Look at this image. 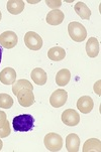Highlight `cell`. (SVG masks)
Wrapping results in <instances>:
<instances>
[{
  "label": "cell",
  "mask_w": 101,
  "mask_h": 152,
  "mask_svg": "<svg viewBox=\"0 0 101 152\" xmlns=\"http://www.w3.org/2000/svg\"><path fill=\"white\" fill-rule=\"evenodd\" d=\"M7 122V116L6 113L3 112V111H0V128L3 127L5 123Z\"/></svg>",
  "instance_id": "24"
},
{
  "label": "cell",
  "mask_w": 101,
  "mask_h": 152,
  "mask_svg": "<svg viewBox=\"0 0 101 152\" xmlns=\"http://www.w3.org/2000/svg\"><path fill=\"white\" fill-rule=\"evenodd\" d=\"M64 12L61 11L60 9H55L46 14V23H49L50 25H59L64 21Z\"/></svg>",
  "instance_id": "11"
},
{
  "label": "cell",
  "mask_w": 101,
  "mask_h": 152,
  "mask_svg": "<svg viewBox=\"0 0 101 152\" xmlns=\"http://www.w3.org/2000/svg\"><path fill=\"white\" fill-rule=\"evenodd\" d=\"M16 81V72L12 68H5L0 72V82L3 85H13Z\"/></svg>",
  "instance_id": "9"
},
{
  "label": "cell",
  "mask_w": 101,
  "mask_h": 152,
  "mask_svg": "<svg viewBox=\"0 0 101 152\" xmlns=\"http://www.w3.org/2000/svg\"><path fill=\"white\" fill-rule=\"evenodd\" d=\"M30 78L32 79V81L38 86H43L46 85V81H48V76L46 73L41 68H35L33 69L30 73Z\"/></svg>",
  "instance_id": "13"
},
{
  "label": "cell",
  "mask_w": 101,
  "mask_h": 152,
  "mask_svg": "<svg viewBox=\"0 0 101 152\" xmlns=\"http://www.w3.org/2000/svg\"><path fill=\"white\" fill-rule=\"evenodd\" d=\"M94 107V102L89 96H82L77 101V109L83 114H89Z\"/></svg>",
  "instance_id": "10"
},
{
  "label": "cell",
  "mask_w": 101,
  "mask_h": 152,
  "mask_svg": "<svg viewBox=\"0 0 101 152\" xmlns=\"http://www.w3.org/2000/svg\"><path fill=\"white\" fill-rule=\"evenodd\" d=\"M24 5V1H22V0H9L6 4V8L9 13L17 15L23 11Z\"/></svg>",
  "instance_id": "15"
},
{
  "label": "cell",
  "mask_w": 101,
  "mask_h": 152,
  "mask_svg": "<svg viewBox=\"0 0 101 152\" xmlns=\"http://www.w3.org/2000/svg\"><path fill=\"white\" fill-rule=\"evenodd\" d=\"M68 100V93L63 89L56 90L50 97V104L54 108H60L66 104Z\"/></svg>",
  "instance_id": "7"
},
{
  "label": "cell",
  "mask_w": 101,
  "mask_h": 152,
  "mask_svg": "<svg viewBox=\"0 0 101 152\" xmlns=\"http://www.w3.org/2000/svg\"><path fill=\"white\" fill-rule=\"evenodd\" d=\"M100 50V45L97 38L90 37L86 43V53L89 58H96L99 55Z\"/></svg>",
  "instance_id": "12"
},
{
  "label": "cell",
  "mask_w": 101,
  "mask_h": 152,
  "mask_svg": "<svg viewBox=\"0 0 101 152\" xmlns=\"http://www.w3.org/2000/svg\"><path fill=\"white\" fill-rule=\"evenodd\" d=\"M17 100L20 106L22 107H30L35 103V95L33 90L30 89H22L16 95Z\"/></svg>",
  "instance_id": "8"
},
{
  "label": "cell",
  "mask_w": 101,
  "mask_h": 152,
  "mask_svg": "<svg viewBox=\"0 0 101 152\" xmlns=\"http://www.w3.org/2000/svg\"><path fill=\"white\" fill-rule=\"evenodd\" d=\"M70 80H71V73L68 69H62L56 75V83L60 87H65L68 85Z\"/></svg>",
  "instance_id": "19"
},
{
  "label": "cell",
  "mask_w": 101,
  "mask_h": 152,
  "mask_svg": "<svg viewBox=\"0 0 101 152\" xmlns=\"http://www.w3.org/2000/svg\"><path fill=\"white\" fill-rule=\"evenodd\" d=\"M10 132H11V130H10V125H9L8 120H7V122L5 123L3 127L0 128V138H5V137H7V136H9Z\"/></svg>",
  "instance_id": "22"
},
{
  "label": "cell",
  "mask_w": 101,
  "mask_h": 152,
  "mask_svg": "<svg viewBox=\"0 0 101 152\" xmlns=\"http://www.w3.org/2000/svg\"><path fill=\"white\" fill-rule=\"evenodd\" d=\"M62 122L65 125L74 127L77 126L80 122V115L76 110L74 109H67L62 113Z\"/></svg>",
  "instance_id": "6"
},
{
  "label": "cell",
  "mask_w": 101,
  "mask_h": 152,
  "mask_svg": "<svg viewBox=\"0 0 101 152\" xmlns=\"http://www.w3.org/2000/svg\"><path fill=\"white\" fill-rule=\"evenodd\" d=\"M46 4L48 5L49 7H51V8H53L54 10L59 8V7L62 5V1L60 0H54V1H52V0H46Z\"/></svg>",
  "instance_id": "23"
},
{
  "label": "cell",
  "mask_w": 101,
  "mask_h": 152,
  "mask_svg": "<svg viewBox=\"0 0 101 152\" xmlns=\"http://www.w3.org/2000/svg\"><path fill=\"white\" fill-rule=\"evenodd\" d=\"M48 56L51 61H63L66 56V51L61 46H54L49 50L48 51Z\"/></svg>",
  "instance_id": "16"
},
{
  "label": "cell",
  "mask_w": 101,
  "mask_h": 152,
  "mask_svg": "<svg viewBox=\"0 0 101 152\" xmlns=\"http://www.w3.org/2000/svg\"><path fill=\"white\" fill-rule=\"evenodd\" d=\"M17 42H18V37L14 31L8 30V31H4L0 34V45L2 48L10 50V48L16 46Z\"/></svg>",
  "instance_id": "5"
},
{
  "label": "cell",
  "mask_w": 101,
  "mask_h": 152,
  "mask_svg": "<svg viewBox=\"0 0 101 152\" xmlns=\"http://www.w3.org/2000/svg\"><path fill=\"white\" fill-rule=\"evenodd\" d=\"M100 83H101L100 81H97L96 83H95V86H94V91L98 96H100Z\"/></svg>",
  "instance_id": "25"
},
{
  "label": "cell",
  "mask_w": 101,
  "mask_h": 152,
  "mask_svg": "<svg viewBox=\"0 0 101 152\" xmlns=\"http://www.w3.org/2000/svg\"><path fill=\"white\" fill-rule=\"evenodd\" d=\"M2 18V13H1V11H0V20H1Z\"/></svg>",
  "instance_id": "28"
},
{
  "label": "cell",
  "mask_w": 101,
  "mask_h": 152,
  "mask_svg": "<svg viewBox=\"0 0 101 152\" xmlns=\"http://www.w3.org/2000/svg\"><path fill=\"white\" fill-rule=\"evenodd\" d=\"M22 89L33 90V87H32V85L29 81H27V80H23V79L18 80V81H16L13 85H12V93H13L15 96H16V95L18 94V92Z\"/></svg>",
  "instance_id": "20"
},
{
  "label": "cell",
  "mask_w": 101,
  "mask_h": 152,
  "mask_svg": "<svg viewBox=\"0 0 101 152\" xmlns=\"http://www.w3.org/2000/svg\"><path fill=\"white\" fill-rule=\"evenodd\" d=\"M1 60H2V48L0 45V64H1Z\"/></svg>",
  "instance_id": "26"
},
{
  "label": "cell",
  "mask_w": 101,
  "mask_h": 152,
  "mask_svg": "<svg viewBox=\"0 0 101 152\" xmlns=\"http://www.w3.org/2000/svg\"><path fill=\"white\" fill-rule=\"evenodd\" d=\"M24 43L29 50H38L43 48V38L37 32L28 31L24 35Z\"/></svg>",
  "instance_id": "4"
},
{
  "label": "cell",
  "mask_w": 101,
  "mask_h": 152,
  "mask_svg": "<svg viewBox=\"0 0 101 152\" xmlns=\"http://www.w3.org/2000/svg\"><path fill=\"white\" fill-rule=\"evenodd\" d=\"M13 106V99L8 94L1 93L0 94V108L2 109H10Z\"/></svg>",
  "instance_id": "21"
},
{
  "label": "cell",
  "mask_w": 101,
  "mask_h": 152,
  "mask_svg": "<svg viewBox=\"0 0 101 152\" xmlns=\"http://www.w3.org/2000/svg\"><path fill=\"white\" fill-rule=\"evenodd\" d=\"M68 33L70 37L76 42H82L87 37V30L85 26L81 23L73 21L70 22L68 25Z\"/></svg>",
  "instance_id": "2"
},
{
  "label": "cell",
  "mask_w": 101,
  "mask_h": 152,
  "mask_svg": "<svg viewBox=\"0 0 101 152\" xmlns=\"http://www.w3.org/2000/svg\"><path fill=\"white\" fill-rule=\"evenodd\" d=\"M83 152H100L101 151V142L97 138H90L85 141L83 145Z\"/></svg>",
  "instance_id": "17"
},
{
  "label": "cell",
  "mask_w": 101,
  "mask_h": 152,
  "mask_svg": "<svg viewBox=\"0 0 101 152\" xmlns=\"http://www.w3.org/2000/svg\"><path fill=\"white\" fill-rule=\"evenodd\" d=\"M2 147H3V143H2V141H1V138H0V151H1Z\"/></svg>",
  "instance_id": "27"
},
{
  "label": "cell",
  "mask_w": 101,
  "mask_h": 152,
  "mask_svg": "<svg viewBox=\"0 0 101 152\" xmlns=\"http://www.w3.org/2000/svg\"><path fill=\"white\" fill-rule=\"evenodd\" d=\"M74 9H75V12L84 20H88L90 18V16H91V10H90L89 7L82 1L77 2L74 6Z\"/></svg>",
  "instance_id": "18"
},
{
  "label": "cell",
  "mask_w": 101,
  "mask_h": 152,
  "mask_svg": "<svg viewBox=\"0 0 101 152\" xmlns=\"http://www.w3.org/2000/svg\"><path fill=\"white\" fill-rule=\"evenodd\" d=\"M35 118L30 114H22L13 118L12 125L17 132H28L35 127Z\"/></svg>",
  "instance_id": "1"
},
{
  "label": "cell",
  "mask_w": 101,
  "mask_h": 152,
  "mask_svg": "<svg viewBox=\"0 0 101 152\" xmlns=\"http://www.w3.org/2000/svg\"><path fill=\"white\" fill-rule=\"evenodd\" d=\"M43 143H45L46 148L49 151L57 152V151H60L62 147H63V138L59 134L52 132L46 134L45 136Z\"/></svg>",
  "instance_id": "3"
},
{
  "label": "cell",
  "mask_w": 101,
  "mask_h": 152,
  "mask_svg": "<svg viewBox=\"0 0 101 152\" xmlns=\"http://www.w3.org/2000/svg\"><path fill=\"white\" fill-rule=\"evenodd\" d=\"M80 147V138L77 134L71 133L66 137V148L69 152H78Z\"/></svg>",
  "instance_id": "14"
}]
</instances>
